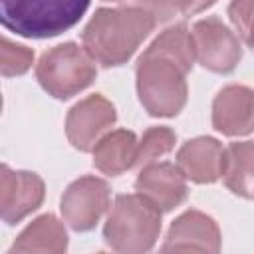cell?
I'll return each instance as SVG.
<instances>
[{
	"label": "cell",
	"mask_w": 254,
	"mask_h": 254,
	"mask_svg": "<svg viewBox=\"0 0 254 254\" xmlns=\"http://www.w3.org/2000/svg\"><path fill=\"white\" fill-rule=\"evenodd\" d=\"M137 190L159 210H171L187 196L185 175L171 163H149L137 177Z\"/></svg>",
	"instance_id": "obj_10"
},
{
	"label": "cell",
	"mask_w": 254,
	"mask_h": 254,
	"mask_svg": "<svg viewBox=\"0 0 254 254\" xmlns=\"http://www.w3.org/2000/svg\"><path fill=\"white\" fill-rule=\"evenodd\" d=\"M183 250V248H192V250H218V228L216 224L196 212H185L169 232V240L165 244V250Z\"/></svg>",
	"instance_id": "obj_13"
},
{
	"label": "cell",
	"mask_w": 254,
	"mask_h": 254,
	"mask_svg": "<svg viewBox=\"0 0 254 254\" xmlns=\"http://www.w3.org/2000/svg\"><path fill=\"white\" fill-rule=\"evenodd\" d=\"M109 204V187L95 177H83L69 185L62 198V214L75 230H89Z\"/></svg>",
	"instance_id": "obj_7"
},
{
	"label": "cell",
	"mask_w": 254,
	"mask_h": 254,
	"mask_svg": "<svg viewBox=\"0 0 254 254\" xmlns=\"http://www.w3.org/2000/svg\"><path fill=\"white\" fill-rule=\"evenodd\" d=\"M91 0H0L6 30L26 38H52L79 22Z\"/></svg>",
	"instance_id": "obj_3"
},
{
	"label": "cell",
	"mask_w": 254,
	"mask_h": 254,
	"mask_svg": "<svg viewBox=\"0 0 254 254\" xmlns=\"http://www.w3.org/2000/svg\"><path fill=\"white\" fill-rule=\"evenodd\" d=\"M216 0H177V10L183 12L185 16H190V14H196L204 8H208Z\"/></svg>",
	"instance_id": "obj_21"
},
{
	"label": "cell",
	"mask_w": 254,
	"mask_h": 254,
	"mask_svg": "<svg viewBox=\"0 0 254 254\" xmlns=\"http://www.w3.org/2000/svg\"><path fill=\"white\" fill-rule=\"evenodd\" d=\"M157 18L167 20L177 10V0H141Z\"/></svg>",
	"instance_id": "obj_20"
},
{
	"label": "cell",
	"mask_w": 254,
	"mask_h": 254,
	"mask_svg": "<svg viewBox=\"0 0 254 254\" xmlns=\"http://www.w3.org/2000/svg\"><path fill=\"white\" fill-rule=\"evenodd\" d=\"M224 147L210 137H198L183 145L179 151V169L194 183H212L222 171Z\"/></svg>",
	"instance_id": "obj_12"
},
{
	"label": "cell",
	"mask_w": 254,
	"mask_h": 254,
	"mask_svg": "<svg viewBox=\"0 0 254 254\" xmlns=\"http://www.w3.org/2000/svg\"><path fill=\"white\" fill-rule=\"evenodd\" d=\"M220 177L232 192L254 196V143L240 141L224 147Z\"/></svg>",
	"instance_id": "obj_15"
},
{
	"label": "cell",
	"mask_w": 254,
	"mask_h": 254,
	"mask_svg": "<svg viewBox=\"0 0 254 254\" xmlns=\"http://www.w3.org/2000/svg\"><path fill=\"white\" fill-rule=\"evenodd\" d=\"M155 20L149 8H101L83 30V48L105 67L121 65L149 36Z\"/></svg>",
	"instance_id": "obj_2"
},
{
	"label": "cell",
	"mask_w": 254,
	"mask_h": 254,
	"mask_svg": "<svg viewBox=\"0 0 254 254\" xmlns=\"http://www.w3.org/2000/svg\"><path fill=\"white\" fill-rule=\"evenodd\" d=\"M175 145V133L167 127H153L149 129L141 143H139V153H137V165H149L157 157L169 153Z\"/></svg>",
	"instance_id": "obj_17"
},
{
	"label": "cell",
	"mask_w": 254,
	"mask_h": 254,
	"mask_svg": "<svg viewBox=\"0 0 254 254\" xmlns=\"http://www.w3.org/2000/svg\"><path fill=\"white\" fill-rule=\"evenodd\" d=\"M139 143L131 131H111L93 147V163L105 175H119L137 165Z\"/></svg>",
	"instance_id": "obj_14"
},
{
	"label": "cell",
	"mask_w": 254,
	"mask_h": 254,
	"mask_svg": "<svg viewBox=\"0 0 254 254\" xmlns=\"http://www.w3.org/2000/svg\"><path fill=\"white\" fill-rule=\"evenodd\" d=\"M190 36L194 44V56L206 69L228 73L240 62V42L218 18L196 22Z\"/></svg>",
	"instance_id": "obj_6"
},
{
	"label": "cell",
	"mask_w": 254,
	"mask_h": 254,
	"mask_svg": "<svg viewBox=\"0 0 254 254\" xmlns=\"http://www.w3.org/2000/svg\"><path fill=\"white\" fill-rule=\"evenodd\" d=\"M115 121L113 105L101 95H89L71 107L65 121V131L73 147L89 151L99 141V135Z\"/></svg>",
	"instance_id": "obj_8"
},
{
	"label": "cell",
	"mask_w": 254,
	"mask_h": 254,
	"mask_svg": "<svg viewBox=\"0 0 254 254\" xmlns=\"http://www.w3.org/2000/svg\"><path fill=\"white\" fill-rule=\"evenodd\" d=\"M32 52L26 50L24 46H16L8 42L6 38L2 40V73L8 75H18L24 73L30 64H32Z\"/></svg>",
	"instance_id": "obj_19"
},
{
	"label": "cell",
	"mask_w": 254,
	"mask_h": 254,
	"mask_svg": "<svg viewBox=\"0 0 254 254\" xmlns=\"http://www.w3.org/2000/svg\"><path fill=\"white\" fill-rule=\"evenodd\" d=\"M212 125L224 135H246L254 129V91L244 85L224 87L212 105Z\"/></svg>",
	"instance_id": "obj_11"
},
{
	"label": "cell",
	"mask_w": 254,
	"mask_h": 254,
	"mask_svg": "<svg viewBox=\"0 0 254 254\" xmlns=\"http://www.w3.org/2000/svg\"><path fill=\"white\" fill-rule=\"evenodd\" d=\"M161 230V210L141 192L117 196L105 224V240L115 250H149Z\"/></svg>",
	"instance_id": "obj_4"
},
{
	"label": "cell",
	"mask_w": 254,
	"mask_h": 254,
	"mask_svg": "<svg viewBox=\"0 0 254 254\" xmlns=\"http://www.w3.org/2000/svg\"><path fill=\"white\" fill-rule=\"evenodd\" d=\"M190 32L177 24L165 30L139 58L137 89L145 109L155 117L177 115L187 101L185 75L194 64Z\"/></svg>",
	"instance_id": "obj_1"
},
{
	"label": "cell",
	"mask_w": 254,
	"mask_h": 254,
	"mask_svg": "<svg viewBox=\"0 0 254 254\" xmlns=\"http://www.w3.org/2000/svg\"><path fill=\"white\" fill-rule=\"evenodd\" d=\"M65 248V232L62 224L46 214L40 216L34 224H30L20 240L12 246V250H62Z\"/></svg>",
	"instance_id": "obj_16"
},
{
	"label": "cell",
	"mask_w": 254,
	"mask_h": 254,
	"mask_svg": "<svg viewBox=\"0 0 254 254\" xmlns=\"http://www.w3.org/2000/svg\"><path fill=\"white\" fill-rule=\"evenodd\" d=\"M44 198V183L34 173L10 171L2 167V218L8 224L18 222L28 212L40 206Z\"/></svg>",
	"instance_id": "obj_9"
},
{
	"label": "cell",
	"mask_w": 254,
	"mask_h": 254,
	"mask_svg": "<svg viewBox=\"0 0 254 254\" xmlns=\"http://www.w3.org/2000/svg\"><path fill=\"white\" fill-rule=\"evenodd\" d=\"M228 16L238 36L246 42L248 48L254 50V0H232Z\"/></svg>",
	"instance_id": "obj_18"
},
{
	"label": "cell",
	"mask_w": 254,
	"mask_h": 254,
	"mask_svg": "<svg viewBox=\"0 0 254 254\" xmlns=\"http://www.w3.org/2000/svg\"><path fill=\"white\" fill-rule=\"evenodd\" d=\"M93 62L95 60L85 48L75 44H62L42 56L36 65V77L50 95L67 99L93 81Z\"/></svg>",
	"instance_id": "obj_5"
}]
</instances>
